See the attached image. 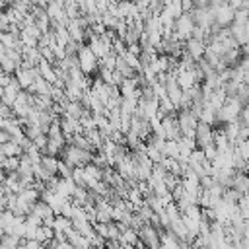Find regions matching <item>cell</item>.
Wrapping results in <instances>:
<instances>
[{"label": "cell", "instance_id": "obj_9", "mask_svg": "<svg viewBox=\"0 0 249 249\" xmlns=\"http://www.w3.org/2000/svg\"><path fill=\"white\" fill-rule=\"evenodd\" d=\"M35 241H39L41 245H47L51 239H53V230L51 228H45V226H39L37 230H35V237H33Z\"/></svg>", "mask_w": 249, "mask_h": 249}, {"label": "cell", "instance_id": "obj_12", "mask_svg": "<svg viewBox=\"0 0 249 249\" xmlns=\"http://www.w3.org/2000/svg\"><path fill=\"white\" fill-rule=\"evenodd\" d=\"M56 249H74V247H72L68 241H58V243H56Z\"/></svg>", "mask_w": 249, "mask_h": 249}, {"label": "cell", "instance_id": "obj_11", "mask_svg": "<svg viewBox=\"0 0 249 249\" xmlns=\"http://www.w3.org/2000/svg\"><path fill=\"white\" fill-rule=\"evenodd\" d=\"M19 243H21V239L12 235V233H4L0 237V249H16Z\"/></svg>", "mask_w": 249, "mask_h": 249}, {"label": "cell", "instance_id": "obj_4", "mask_svg": "<svg viewBox=\"0 0 249 249\" xmlns=\"http://www.w3.org/2000/svg\"><path fill=\"white\" fill-rule=\"evenodd\" d=\"M212 136H214V132H212V128H210V124H206V123H196V126H195V136H193V140H195V144H198L200 146V150L202 148H206L208 144H212Z\"/></svg>", "mask_w": 249, "mask_h": 249}, {"label": "cell", "instance_id": "obj_6", "mask_svg": "<svg viewBox=\"0 0 249 249\" xmlns=\"http://www.w3.org/2000/svg\"><path fill=\"white\" fill-rule=\"evenodd\" d=\"M117 241H119L121 245H130V247H134V245L138 243V231L132 230V228H124V230H121Z\"/></svg>", "mask_w": 249, "mask_h": 249}, {"label": "cell", "instance_id": "obj_7", "mask_svg": "<svg viewBox=\"0 0 249 249\" xmlns=\"http://www.w3.org/2000/svg\"><path fill=\"white\" fill-rule=\"evenodd\" d=\"M31 212H33V214H37V216L41 218V222H43V220H47V218H53V216H54V214H53V210L49 208V204H47L45 200H37V202H33Z\"/></svg>", "mask_w": 249, "mask_h": 249}, {"label": "cell", "instance_id": "obj_10", "mask_svg": "<svg viewBox=\"0 0 249 249\" xmlns=\"http://www.w3.org/2000/svg\"><path fill=\"white\" fill-rule=\"evenodd\" d=\"M56 165H58V160L54 156H43L41 158V167L49 173V175H54L56 173Z\"/></svg>", "mask_w": 249, "mask_h": 249}, {"label": "cell", "instance_id": "obj_1", "mask_svg": "<svg viewBox=\"0 0 249 249\" xmlns=\"http://www.w3.org/2000/svg\"><path fill=\"white\" fill-rule=\"evenodd\" d=\"M62 152V161H66L70 167H84L88 163H91V152L89 150H82L76 146H66Z\"/></svg>", "mask_w": 249, "mask_h": 249}, {"label": "cell", "instance_id": "obj_3", "mask_svg": "<svg viewBox=\"0 0 249 249\" xmlns=\"http://www.w3.org/2000/svg\"><path fill=\"white\" fill-rule=\"evenodd\" d=\"M138 239L144 247H160V231L150 224H144L138 230Z\"/></svg>", "mask_w": 249, "mask_h": 249}, {"label": "cell", "instance_id": "obj_2", "mask_svg": "<svg viewBox=\"0 0 249 249\" xmlns=\"http://www.w3.org/2000/svg\"><path fill=\"white\" fill-rule=\"evenodd\" d=\"M97 58L93 56V53L88 47H80L78 49V68L82 70V74H89L95 70Z\"/></svg>", "mask_w": 249, "mask_h": 249}, {"label": "cell", "instance_id": "obj_5", "mask_svg": "<svg viewBox=\"0 0 249 249\" xmlns=\"http://www.w3.org/2000/svg\"><path fill=\"white\" fill-rule=\"evenodd\" d=\"M179 243L181 241L169 230L160 231V249H179Z\"/></svg>", "mask_w": 249, "mask_h": 249}, {"label": "cell", "instance_id": "obj_8", "mask_svg": "<svg viewBox=\"0 0 249 249\" xmlns=\"http://www.w3.org/2000/svg\"><path fill=\"white\" fill-rule=\"evenodd\" d=\"M51 230H53V231L66 233L68 230H72V222H70V218H64V216L56 214V216H54V220H53V228H51Z\"/></svg>", "mask_w": 249, "mask_h": 249}]
</instances>
